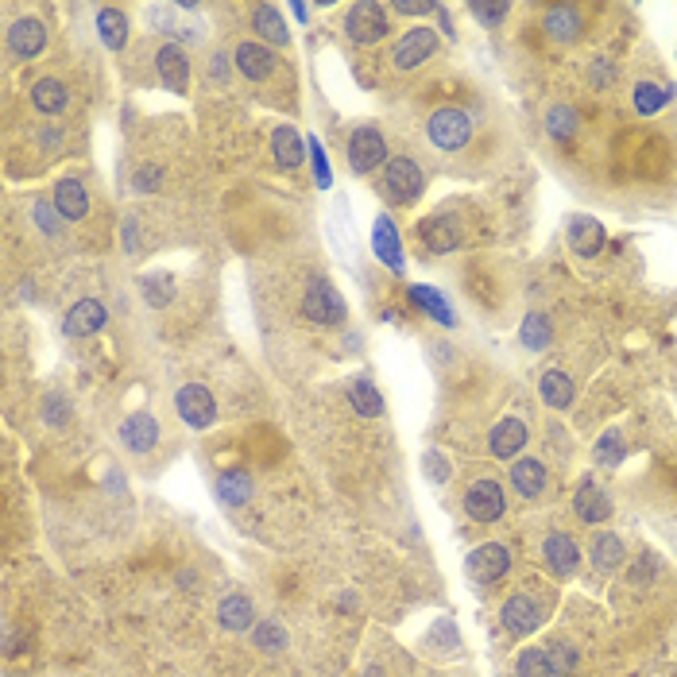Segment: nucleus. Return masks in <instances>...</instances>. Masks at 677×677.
Listing matches in <instances>:
<instances>
[{
    "mask_svg": "<svg viewBox=\"0 0 677 677\" xmlns=\"http://www.w3.org/2000/svg\"><path fill=\"white\" fill-rule=\"evenodd\" d=\"M43 51H47V28H43V20L20 16V20L8 24V55H12V59L31 62L39 59Z\"/></svg>",
    "mask_w": 677,
    "mask_h": 677,
    "instance_id": "9b49d317",
    "label": "nucleus"
},
{
    "mask_svg": "<svg viewBox=\"0 0 677 677\" xmlns=\"http://www.w3.org/2000/svg\"><path fill=\"white\" fill-rule=\"evenodd\" d=\"M465 569H469V577L476 585H492V581H500L503 573L511 569V554H507L503 542H484V546H476L469 554Z\"/></svg>",
    "mask_w": 677,
    "mask_h": 677,
    "instance_id": "4468645a",
    "label": "nucleus"
},
{
    "mask_svg": "<svg viewBox=\"0 0 677 677\" xmlns=\"http://www.w3.org/2000/svg\"><path fill=\"white\" fill-rule=\"evenodd\" d=\"M372 252L380 256V264L387 271H395V275H403V267H407V252H403V236L395 229V221L380 213L376 217V229H372Z\"/></svg>",
    "mask_w": 677,
    "mask_h": 677,
    "instance_id": "dca6fc26",
    "label": "nucleus"
},
{
    "mask_svg": "<svg viewBox=\"0 0 677 677\" xmlns=\"http://www.w3.org/2000/svg\"><path fill=\"white\" fill-rule=\"evenodd\" d=\"M306 148H310L306 155H310V167H314V182H318L322 190H329V186H333V175H329V159H325V151H322V140L310 136Z\"/></svg>",
    "mask_w": 677,
    "mask_h": 677,
    "instance_id": "a19ab883",
    "label": "nucleus"
},
{
    "mask_svg": "<svg viewBox=\"0 0 677 677\" xmlns=\"http://www.w3.org/2000/svg\"><path fill=\"white\" fill-rule=\"evenodd\" d=\"M117 438L120 445L128 449V453H136V457H148L151 449L159 445V418L148 411H132L124 422H120V430H117Z\"/></svg>",
    "mask_w": 677,
    "mask_h": 677,
    "instance_id": "f8f14e48",
    "label": "nucleus"
},
{
    "mask_svg": "<svg viewBox=\"0 0 677 677\" xmlns=\"http://www.w3.org/2000/svg\"><path fill=\"white\" fill-rule=\"evenodd\" d=\"M291 16H295V20H306V4H291Z\"/></svg>",
    "mask_w": 677,
    "mask_h": 677,
    "instance_id": "8fccbe9b",
    "label": "nucleus"
},
{
    "mask_svg": "<svg viewBox=\"0 0 677 677\" xmlns=\"http://www.w3.org/2000/svg\"><path fill=\"white\" fill-rule=\"evenodd\" d=\"M175 411L190 430H209L217 422V399L202 383H182L175 391Z\"/></svg>",
    "mask_w": 677,
    "mask_h": 677,
    "instance_id": "6e6552de",
    "label": "nucleus"
},
{
    "mask_svg": "<svg viewBox=\"0 0 677 677\" xmlns=\"http://www.w3.org/2000/svg\"><path fill=\"white\" fill-rule=\"evenodd\" d=\"M155 74H159L163 89H171V93H186V89H190V55H186V47H182L178 39L159 43V51H155Z\"/></svg>",
    "mask_w": 677,
    "mask_h": 677,
    "instance_id": "9d476101",
    "label": "nucleus"
},
{
    "mask_svg": "<svg viewBox=\"0 0 677 677\" xmlns=\"http://www.w3.org/2000/svg\"><path fill=\"white\" fill-rule=\"evenodd\" d=\"M569 244H573V252L577 256H600L604 252V244H608V233L600 229V221L589 217V213H577V217H569Z\"/></svg>",
    "mask_w": 677,
    "mask_h": 677,
    "instance_id": "5701e85b",
    "label": "nucleus"
},
{
    "mask_svg": "<svg viewBox=\"0 0 677 677\" xmlns=\"http://www.w3.org/2000/svg\"><path fill=\"white\" fill-rule=\"evenodd\" d=\"M573 511H577V519L581 523H589V527H596V523H608L612 519V496L592 480V476H585L581 484H577V496H573Z\"/></svg>",
    "mask_w": 677,
    "mask_h": 677,
    "instance_id": "f3484780",
    "label": "nucleus"
},
{
    "mask_svg": "<svg viewBox=\"0 0 677 677\" xmlns=\"http://www.w3.org/2000/svg\"><path fill=\"white\" fill-rule=\"evenodd\" d=\"M623 453H627V445H623V434L619 430H608L596 449H592V461H600V465H619L623 461Z\"/></svg>",
    "mask_w": 677,
    "mask_h": 677,
    "instance_id": "ea45409f",
    "label": "nucleus"
},
{
    "mask_svg": "<svg viewBox=\"0 0 677 677\" xmlns=\"http://www.w3.org/2000/svg\"><path fill=\"white\" fill-rule=\"evenodd\" d=\"M542 561H546V569H550L554 577H569V573H577V565H581V546L573 542V534L554 530V534L542 538Z\"/></svg>",
    "mask_w": 677,
    "mask_h": 677,
    "instance_id": "2eb2a0df",
    "label": "nucleus"
},
{
    "mask_svg": "<svg viewBox=\"0 0 677 677\" xmlns=\"http://www.w3.org/2000/svg\"><path fill=\"white\" fill-rule=\"evenodd\" d=\"M546 35L550 39H558V43H573L581 28H585V16H581V8H573V4H554V8H546Z\"/></svg>",
    "mask_w": 677,
    "mask_h": 677,
    "instance_id": "cd10ccee",
    "label": "nucleus"
},
{
    "mask_svg": "<svg viewBox=\"0 0 677 677\" xmlns=\"http://www.w3.org/2000/svg\"><path fill=\"white\" fill-rule=\"evenodd\" d=\"M426 472H430V476H434V480H438V484H442L445 476H449V469H445V465H442V457H438V453H434V457H430V465H426Z\"/></svg>",
    "mask_w": 677,
    "mask_h": 677,
    "instance_id": "09e8293b",
    "label": "nucleus"
},
{
    "mask_svg": "<svg viewBox=\"0 0 677 677\" xmlns=\"http://www.w3.org/2000/svg\"><path fill=\"white\" fill-rule=\"evenodd\" d=\"M519 337H523V345H527V349L542 353V349L554 341V325H550V318H546V314H538V310H534V314H527V318H523Z\"/></svg>",
    "mask_w": 677,
    "mask_h": 677,
    "instance_id": "e433bc0d",
    "label": "nucleus"
},
{
    "mask_svg": "<svg viewBox=\"0 0 677 677\" xmlns=\"http://www.w3.org/2000/svg\"><path fill=\"white\" fill-rule=\"evenodd\" d=\"M55 213H59V209H51L47 202H35V221L43 225V233H47V236L59 233V221H55Z\"/></svg>",
    "mask_w": 677,
    "mask_h": 677,
    "instance_id": "c03bdc74",
    "label": "nucleus"
},
{
    "mask_svg": "<svg viewBox=\"0 0 677 677\" xmlns=\"http://www.w3.org/2000/svg\"><path fill=\"white\" fill-rule=\"evenodd\" d=\"M380 190L383 198L395 202V206H414L422 198V190H426V175H422V167L414 163L411 155H391L383 163Z\"/></svg>",
    "mask_w": 677,
    "mask_h": 677,
    "instance_id": "f257e3e1",
    "label": "nucleus"
},
{
    "mask_svg": "<svg viewBox=\"0 0 677 677\" xmlns=\"http://www.w3.org/2000/svg\"><path fill=\"white\" fill-rule=\"evenodd\" d=\"M159 175H163L159 167H144V171L136 175V190H155V186H159Z\"/></svg>",
    "mask_w": 677,
    "mask_h": 677,
    "instance_id": "49530a36",
    "label": "nucleus"
},
{
    "mask_svg": "<svg viewBox=\"0 0 677 677\" xmlns=\"http://www.w3.org/2000/svg\"><path fill=\"white\" fill-rule=\"evenodd\" d=\"M302 314L314 325H341L349 318V306H345L341 291H337L325 275H314V279H306V287H302Z\"/></svg>",
    "mask_w": 677,
    "mask_h": 677,
    "instance_id": "f03ea898",
    "label": "nucleus"
},
{
    "mask_svg": "<svg viewBox=\"0 0 677 677\" xmlns=\"http://www.w3.org/2000/svg\"><path fill=\"white\" fill-rule=\"evenodd\" d=\"M66 418V403H62V395H51V403H47V422H62Z\"/></svg>",
    "mask_w": 677,
    "mask_h": 677,
    "instance_id": "de8ad7c7",
    "label": "nucleus"
},
{
    "mask_svg": "<svg viewBox=\"0 0 677 677\" xmlns=\"http://www.w3.org/2000/svg\"><path fill=\"white\" fill-rule=\"evenodd\" d=\"M538 395H542V403H546V407L569 411V407H573V399H577V387H573V380H569L561 368H546V372H542V380H538Z\"/></svg>",
    "mask_w": 677,
    "mask_h": 677,
    "instance_id": "c756f323",
    "label": "nucleus"
},
{
    "mask_svg": "<svg viewBox=\"0 0 677 677\" xmlns=\"http://www.w3.org/2000/svg\"><path fill=\"white\" fill-rule=\"evenodd\" d=\"M391 12H395V16H430V12H438V4H411V0H395V4H391Z\"/></svg>",
    "mask_w": 677,
    "mask_h": 677,
    "instance_id": "a18cd8bd",
    "label": "nucleus"
},
{
    "mask_svg": "<svg viewBox=\"0 0 677 677\" xmlns=\"http://www.w3.org/2000/svg\"><path fill=\"white\" fill-rule=\"evenodd\" d=\"M349 399H353V411L360 414V418H380L383 414L380 387L368 380V376H356V380L349 383Z\"/></svg>",
    "mask_w": 677,
    "mask_h": 677,
    "instance_id": "72a5a7b5",
    "label": "nucleus"
},
{
    "mask_svg": "<svg viewBox=\"0 0 677 677\" xmlns=\"http://www.w3.org/2000/svg\"><path fill=\"white\" fill-rule=\"evenodd\" d=\"M503 511H507V496L496 476H480L465 488V515L472 523H496L503 519Z\"/></svg>",
    "mask_w": 677,
    "mask_h": 677,
    "instance_id": "0eeeda50",
    "label": "nucleus"
},
{
    "mask_svg": "<svg viewBox=\"0 0 677 677\" xmlns=\"http://www.w3.org/2000/svg\"><path fill=\"white\" fill-rule=\"evenodd\" d=\"M252 643L267 654H279V650L287 647V627L283 623H275V619H260L256 627H252Z\"/></svg>",
    "mask_w": 677,
    "mask_h": 677,
    "instance_id": "58836bf2",
    "label": "nucleus"
},
{
    "mask_svg": "<svg viewBox=\"0 0 677 677\" xmlns=\"http://www.w3.org/2000/svg\"><path fill=\"white\" fill-rule=\"evenodd\" d=\"M670 97H674V89L654 86V82H639V86H635V113H639V117H654V113H662V109L670 105Z\"/></svg>",
    "mask_w": 677,
    "mask_h": 677,
    "instance_id": "c9c22d12",
    "label": "nucleus"
},
{
    "mask_svg": "<svg viewBox=\"0 0 677 677\" xmlns=\"http://www.w3.org/2000/svg\"><path fill=\"white\" fill-rule=\"evenodd\" d=\"M252 31L260 35L264 47H291V28L275 4H256L252 8Z\"/></svg>",
    "mask_w": 677,
    "mask_h": 677,
    "instance_id": "b1692460",
    "label": "nucleus"
},
{
    "mask_svg": "<svg viewBox=\"0 0 677 677\" xmlns=\"http://www.w3.org/2000/svg\"><path fill=\"white\" fill-rule=\"evenodd\" d=\"M589 561L596 573L612 577V573L623 569V561H627V542L619 538L616 530H600V534L589 538Z\"/></svg>",
    "mask_w": 677,
    "mask_h": 677,
    "instance_id": "6ab92c4d",
    "label": "nucleus"
},
{
    "mask_svg": "<svg viewBox=\"0 0 677 677\" xmlns=\"http://www.w3.org/2000/svg\"><path fill=\"white\" fill-rule=\"evenodd\" d=\"M66 101H70V93H66V82H59V78H39L31 86V105L43 117H59L66 109Z\"/></svg>",
    "mask_w": 677,
    "mask_h": 677,
    "instance_id": "7c9ffc66",
    "label": "nucleus"
},
{
    "mask_svg": "<svg viewBox=\"0 0 677 677\" xmlns=\"http://www.w3.org/2000/svg\"><path fill=\"white\" fill-rule=\"evenodd\" d=\"M546 132L554 136V140H573L577 132H581V117H577V109H569V105H554L550 113H546Z\"/></svg>",
    "mask_w": 677,
    "mask_h": 677,
    "instance_id": "4c0bfd02",
    "label": "nucleus"
},
{
    "mask_svg": "<svg viewBox=\"0 0 677 677\" xmlns=\"http://www.w3.org/2000/svg\"><path fill=\"white\" fill-rule=\"evenodd\" d=\"M128 12L124 8H113V4H105V8H97V35H101V43H105V51H113L120 55L124 47H128Z\"/></svg>",
    "mask_w": 677,
    "mask_h": 677,
    "instance_id": "bb28decb",
    "label": "nucleus"
},
{
    "mask_svg": "<svg viewBox=\"0 0 677 677\" xmlns=\"http://www.w3.org/2000/svg\"><path fill=\"white\" fill-rule=\"evenodd\" d=\"M426 140L442 151H461L472 140V117L457 105H442L426 117Z\"/></svg>",
    "mask_w": 677,
    "mask_h": 677,
    "instance_id": "7ed1b4c3",
    "label": "nucleus"
},
{
    "mask_svg": "<svg viewBox=\"0 0 677 677\" xmlns=\"http://www.w3.org/2000/svg\"><path fill=\"white\" fill-rule=\"evenodd\" d=\"M271 155H275V167H279V171H298V167H302L306 144H302V136H298L291 124H279V128L271 132Z\"/></svg>",
    "mask_w": 677,
    "mask_h": 677,
    "instance_id": "a878e982",
    "label": "nucleus"
},
{
    "mask_svg": "<svg viewBox=\"0 0 677 677\" xmlns=\"http://www.w3.org/2000/svg\"><path fill=\"white\" fill-rule=\"evenodd\" d=\"M387 31H391V24H387V8H383L380 0H356L353 8L345 12V35L356 47L380 43Z\"/></svg>",
    "mask_w": 677,
    "mask_h": 677,
    "instance_id": "39448f33",
    "label": "nucleus"
},
{
    "mask_svg": "<svg viewBox=\"0 0 677 677\" xmlns=\"http://www.w3.org/2000/svg\"><path fill=\"white\" fill-rule=\"evenodd\" d=\"M434 51H438V31L434 28H411L407 35H399V43L391 47V66L395 70H414V66H422V62L434 59Z\"/></svg>",
    "mask_w": 677,
    "mask_h": 677,
    "instance_id": "1a4fd4ad",
    "label": "nucleus"
},
{
    "mask_svg": "<svg viewBox=\"0 0 677 677\" xmlns=\"http://www.w3.org/2000/svg\"><path fill=\"white\" fill-rule=\"evenodd\" d=\"M213 492H217V500L225 503V507H244V503L252 500V476L244 469L221 472L213 480Z\"/></svg>",
    "mask_w": 677,
    "mask_h": 677,
    "instance_id": "2f4dec72",
    "label": "nucleus"
},
{
    "mask_svg": "<svg viewBox=\"0 0 677 677\" xmlns=\"http://www.w3.org/2000/svg\"><path fill=\"white\" fill-rule=\"evenodd\" d=\"M217 623H221L225 631H252L260 619H256L252 600H248L244 592H233V596H225V600L217 604Z\"/></svg>",
    "mask_w": 677,
    "mask_h": 677,
    "instance_id": "c85d7f7f",
    "label": "nucleus"
},
{
    "mask_svg": "<svg viewBox=\"0 0 677 677\" xmlns=\"http://www.w3.org/2000/svg\"><path fill=\"white\" fill-rule=\"evenodd\" d=\"M109 322V314H105V302L101 298H82V302H74L70 306V314H66V337H93V333H101Z\"/></svg>",
    "mask_w": 677,
    "mask_h": 677,
    "instance_id": "4be33fe9",
    "label": "nucleus"
},
{
    "mask_svg": "<svg viewBox=\"0 0 677 677\" xmlns=\"http://www.w3.org/2000/svg\"><path fill=\"white\" fill-rule=\"evenodd\" d=\"M418 236H422L426 252H434V256H445V252L461 248V229H457V217H453V213H438V217L422 221V225H418Z\"/></svg>",
    "mask_w": 677,
    "mask_h": 677,
    "instance_id": "412c9836",
    "label": "nucleus"
},
{
    "mask_svg": "<svg viewBox=\"0 0 677 677\" xmlns=\"http://www.w3.org/2000/svg\"><path fill=\"white\" fill-rule=\"evenodd\" d=\"M515 677H558L550 647H523L515 658Z\"/></svg>",
    "mask_w": 677,
    "mask_h": 677,
    "instance_id": "f704fd0d",
    "label": "nucleus"
},
{
    "mask_svg": "<svg viewBox=\"0 0 677 677\" xmlns=\"http://www.w3.org/2000/svg\"><path fill=\"white\" fill-rule=\"evenodd\" d=\"M500 623L511 639H527V635H534V631L546 623V604H542L534 592H523V589L511 592L500 608Z\"/></svg>",
    "mask_w": 677,
    "mask_h": 677,
    "instance_id": "20e7f679",
    "label": "nucleus"
},
{
    "mask_svg": "<svg viewBox=\"0 0 677 677\" xmlns=\"http://www.w3.org/2000/svg\"><path fill=\"white\" fill-rule=\"evenodd\" d=\"M507 480H511L519 500H538L546 492V484H550V472H546V465L538 457H523V461H511Z\"/></svg>",
    "mask_w": 677,
    "mask_h": 677,
    "instance_id": "aec40b11",
    "label": "nucleus"
},
{
    "mask_svg": "<svg viewBox=\"0 0 677 677\" xmlns=\"http://www.w3.org/2000/svg\"><path fill=\"white\" fill-rule=\"evenodd\" d=\"M144 295H148L151 306H167L171 295H175V283H171V275H155V279H144Z\"/></svg>",
    "mask_w": 677,
    "mask_h": 677,
    "instance_id": "79ce46f5",
    "label": "nucleus"
},
{
    "mask_svg": "<svg viewBox=\"0 0 677 677\" xmlns=\"http://www.w3.org/2000/svg\"><path fill=\"white\" fill-rule=\"evenodd\" d=\"M51 206L59 209V217H66V221H82L89 213V190L78 178H59L51 190Z\"/></svg>",
    "mask_w": 677,
    "mask_h": 677,
    "instance_id": "393cba45",
    "label": "nucleus"
},
{
    "mask_svg": "<svg viewBox=\"0 0 677 677\" xmlns=\"http://www.w3.org/2000/svg\"><path fill=\"white\" fill-rule=\"evenodd\" d=\"M391 155H387V140H383V132L376 124H360L353 128V136H349V171L353 175H372V171H380L383 163H387Z\"/></svg>",
    "mask_w": 677,
    "mask_h": 677,
    "instance_id": "423d86ee",
    "label": "nucleus"
},
{
    "mask_svg": "<svg viewBox=\"0 0 677 677\" xmlns=\"http://www.w3.org/2000/svg\"><path fill=\"white\" fill-rule=\"evenodd\" d=\"M530 438V426L523 418H503L492 426V434H488V453L496 457V461H515L519 453H523V445Z\"/></svg>",
    "mask_w": 677,
    "mask_h": 677,
    "instance_id": "a211bd4d",
    "label": "nucleus"
},
{
    "mask_svg": "<svg viewBox=\"0 0 677 677\" xmlns=\"http://www.w3.org/2000/svg\"><path fill=\"white\" fill-rule=\"evenodd\" d=\"M469 12L476 20H484V24H496V20H503L511 12V4H469Z\"/></svg>",
    "mask_w": 677,
    "mask_h": 677,
    "instance_id": "37998d69",
    "label": "nucleus"
},
{
    "mask_svg": "<svg viewBox=\"0 0 677 677\" xmlns=\"http://www.w3.org/2000/svg\"><path fill=\"white\" fill-rule=\"evenodd\" d=\"M233 66L248 82H267L275 74V51L264 47L260 39H240L233 47Z\"/></svg>",
    "mask_w": 677,
    "mask_h": 677,
    "instance_id": "ddd939ff",
    "label": "nucleus"
},
{
    "mask_svg": "<svg viewBox=\"0 0 677 677\" xmlns=\"http://www.w3.org/2000/svg\"><path fill=\"white\" fill-rule=\"evenodd\" d=\"M407 298H411L426 318H434V322H442V325H457V314L449 310V302H445L442 291H434V287H422V283H418V287L407 291Z\"/></svg>",
    "mask_w": 677,
    "mask_h": 677,
    "instance_id": "473e14b6",
    "label": "nucleus"
}]
</instances>
